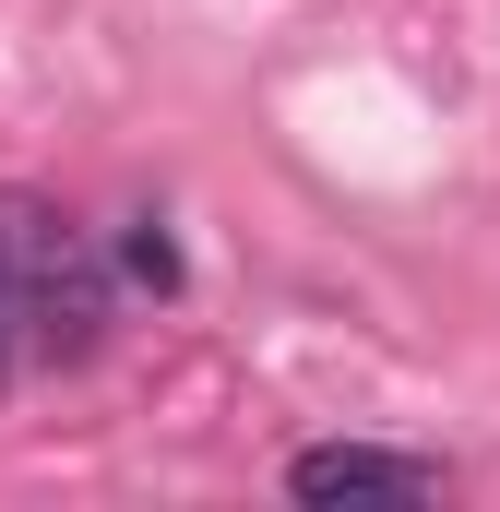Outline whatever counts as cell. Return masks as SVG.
Returning a JSON list of instances; mask_svg holds the SVG:
<instances>
[{
  "mask_svg": "<svg viewBox=\"0 0 500 512\" xmlns=\"http://www.w3.org/2000/svg\"><path fill=\"white\" fill-rule=\"evenodd\" d=\"M120 310V262L96 251L48 191H0V322L36 370H84L108 346Z\"/></svg>",
  "mask_w": 500,
  "mask_h": 512,
  "instance_id": "obj_1",
  "label": "cell"
},
{
  "mask_svg": "<svg viewBox=\"0 0 500 512\" xmlns=\"http://www.w3.org/2000/svg\"><path fill=\"white\" fill-rule=\"evenodd\" d=\"M286 489H298V501H441V465L381 453V441H310V453L286 465Z\"/></svg>",
  "mask_w": 500,
  "mask_h": 512,
  "instance_id": "obj_2",
  "label": "cell"
},
{
  "mask_svg": "<svg viewBox=\"0 0 500 512\" xmlns=\"http://www.w3.org/2000/svg\"><path fill=\"white\" fill-rule=\"evenodd\" d=\"M108 262H120V286H143V298H179V239H167V215H131Z\"/></svg>",
  "mask_w": 500,
  "mask_h": 512,
  "instance_id": "obj_3",
  "label": "cell"
},
{
  "mask_svg": "<svg viewBox=\"0 0 500 512\" xmlns=\"http://www.w3.org/2000/svg\"><path fill=\"white\" fill-rule=\"evenodd\" d=\"M12 370H24V346H12V322H0V393H12Z\"/></svg>",
  "mask_w": 500,
  "mask_h": 512,
  "instance_id": "obj_4",
  "label": "cell"
}]
</instances>
